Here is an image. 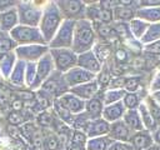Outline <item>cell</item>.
Masks as SVG:
<instances>
[{"instance_id": "6da1fadb", "label": "cell", "mask_w": 160, "mask_h": 150, "mask_svg": "<svg viewBox=\"0 0 160 150\" xmlns=\"http://www.w3.org/2000/svg\"><path fill=\"white\" fill-rule=\"evenodd\" d=\"M95 44H96V32L94 24L88 19L75 21L71 50L79 55L85 51L92 50Z\"/></svg>"}, {"instance_id": "7a4b0ae2", "label": "cell", "mask_w": 160, "mask_h": 150, "mask_svg": "<svg viewBox=\"0 0 160 150\" xmlns=\"http://www.w3.org/2000/svg\"><path fill=\"white\" fill-rule=\"evenodd\" d=\"M64 18L56 5L55 1H48L45 2L42 8V15L39 24V30L45 40V42L49 45L56 31L59 30L60 25L62 24Z\"/></svg>"}, {"instance_id": "3957f363", "label": "cell", "mask_w": 160, "mask_h": 150, "mask_svg": "<svg viewBox=\"0 0 160 150\" xmlns=\"http://www.w3.org/2000/svg\"><path fill=\"white\" fill-rule=\"evenodd\" d=\"M44 5H45V2L36 4L32 1H19L16 5L19 25L39 28Z\"/></svg>"}, {"instance_id": "277c9868", "label": "cell", "mask_w": 160, "mask_h": 150, "mask_svg": "<svg viewBox=\"0 0 160 150\" xmlns=\"http://www.w3.org/2000/svg\"><path fill=\"white\" fill-rule=\"evenodd\" d=\"M9 34L12 38V40L16 42L18 46H20V45H34V44L48 45L45 42L40 30H39V28L18 25Z\"/></svg>"}, {"instance_id": "5b68a950", "label": "cell", "mask_w": 160, "mask_h": 150, "mask_svg": "<svg viewBox=\"0 0 160 150\" xmlns=\"http://www.w3.org/2000/svg\"><path fill=\"white\" fill-rule=\"evenodd\" d=\"M40 91L42 95L48 96V98H54L59 99L60 96H62L64 94L69 92V86L66 85L64 76L61 72L59 71H54L40 86Z\"/></svg>"}, {"instance_id": "8992f818", "label": "cell", "mask_w": 160, "mask_h": 150, "mask_svg": "<svg viewBox=\"0 0 160 150\" xmlns=\"http://www.w3.org/2000/svg\"><path fill=\"white\" fill-rule=\"evenodd\" d=\"M74 28L75 21L64 20L59 30L49 42V49H71L74 39Z\"/></svg>"}, {"instance_id": "52a82bcc", "label": "cell", "mask_w": 160, "mask_h": 150, "mask_svg": "<svg viewBox=\"0 0 160 150\" xmlns=\"http://www.w3.org/2000/svg\"><path fill=\"white\" fill-rule=\"evenodd\" d=\"M64 20L79 21L86 19V4L80 0H58L55 1Z\"/></svg>"}, {"instance_id": "ba28073f", "label": "cell", "mask_w": 160, "mask_h": 150, "mask_svg": "<svg viewBox=\"0 0 160 150\" xmlns=\"http://www.w3.org/2000/svg\"><path fill=\"white\" fill-rule=\"evenodd\" d=\"M55 70L64 74L78 65V54L71 49H49Z\"/></svg>"}, {"instance_id": "9c48e42d", "label": "cell", "mask_w": 160, "mask_h": 150, "mask_svg": "<svg viewBox=\"0 0 160 150\" xmlns=\"http://www.w3.org/2000/svg\"><path fill=\"white\" fill-rule=\"evenodd\" d=\"M16 59L25 61V62H38L44 55L49 52V46L48 45H20L16 46L14 50Z\"/></svg>"}, {"instance_id": "30bf717a", "label": "cell", "mask_w": 160, "mask_h": 150, "mask_svg": "<svg viewBox=\"0 0 160 150\" xmlns=\"http://www.w3.org/2000/svg\"><path fill=\"white\" fill-rule=\"evenodd\" d=\"M62 76H64V80H65L66 85L69 86V90L71 88L90 82V81L96 79V75H94V74H91V72H89V71H86V70H84L79 66H75V68L70 69L69 71L64 72Z\"/></svg>"}, {"instance_id": "8fae6325", "label": "cell", "mask_w": 160, "mask_h": 150, "mask_svg": "<svg viewBox=\"0 0 160 150\" xmlns=\"http://www.w3.org/2000/svg\"><path fill=\"white\" fill-rule=\"evenodd\" d=\"M55 71V66H54V61L50 55V52H48L46 55H44L38 62H36V80L35 84L32 85V90L35 89H40L41 84Z\"/></svg>"}, {"instance_id": "7c38bea8", "label": "cell", "mask_w": 160, "mask_h": 150, "mask_svg": "<svg viewBox=\"0 0 160 150\" xmlns=\"http://www.w3.org/2000/svg\"><path fill=\"white\" fill-rule=\"evenodd\" d=\"M76 66L81 68V69H84V70H86V71H89L94 75H98L102 69V64L99 61V59L96 58V55L94 54L92 50L79 54Z\"/></svg>"}, {"instance_id": "4fadbf2b", "label": "cell", "mask_w": 160, "mask_h": 150, "mask_svg": "<svg viewBox=\"0 0 160 150\" xmlns=\"http://www.w3.org/2000/svg\"><path fill=\"white\" fill-rule=\"evenodd\" d=\"M69 92L74 94L75 96H78L79 99H81L84 101H88V100L98 96L101 92V89H100L99 84L96 82V80H92L90 82H86V84H82V85L71 88L69 90Z\"/></svg>"}, {"instance_id": "5bb4252c", "label": "cell", "mask_w": 160, "mask_h": 150, "mask_svg": "<svg viewBox=\"0 0 160 150\" xmlns=\"http://www.w3.org/2000/svg\"><path fill=\"white\" fill-rule=\"evenodd\" d=\"M131 134H132V131L128 128V125L121 119V120H118V121L110 124V129H109L108 136L112 141L129 142V139H130Z\"/></svg>"}, {"instance_id": "9a60e30c", "label": "cell", "mask_w": 160, "mask_h": 150, "mask_svg": "<svg viewBox=\"0 0 160 150\" xmlns=\"http://www.w3.org/2000/svg\"><path fill=\"white\" fill-rule=\"evenodd\" d=\"M58 100H59V102H60L71 115H78V114L84 112L85 101L81 100V99H79L78 96H75V95L71 94V92L64 94V95L60 96Z\"/></svg>"}, {"instance_id": "2e32d148", "label": "cell", "mask_w": 160, "mask_h": 150, "mask_svg": "<svg viewBox=\"0 0 160 150\" xmlns=\"http://www.w3.org/2000/svg\"><path fill=\"white\" fill-rule=\"evenodd\" d=\"M139 8V2H134L132 5H119L112 10V18L118 22H129L135 18L136 9Z\"/></svg>"}, {"instance_id": "e0dca14e", "label": "cell", "mask_w": 160, "mask_h": 150, "mask_svg": "<svg viewBox=\"0 0 160 150\" xmlns=\"http://www.w3.org/2000/svg\"><path fill=\"white\" fill-rule=\"evenodd\" d=\"M126 112V109L122 104V101H119V102H114V104H110V105H105L104 109H102V119L106 120L109 124L111 122H115L118 120H121L124 118Z\"/></svg>"}, {"instance_id": "ac0fdd59", "label": "cell", "mask_w": 160, "mask_h": 150, "mask_svg": "<svg viewBox=\"0 0 160 150\" xmlns=\"http://www.w3.org/2000/svg\"><path fill=\"white\" fill-rule=\"evenodd\" d=\"M129 142L131 145H134L135 148H138L139 150H145L149 146H151L154 144V139H152V132H150L146 129H142L140 131H135L131 134Z\"/></svg>"}, {"instance_id": "d6986e66", "label": "cell", "mask_w": 160, "mask_h": 150, "mask_svg": "<svg viewBox=\"0 0 160 150\" xmlns=\"http://www.w3.org/2000/svg\"><path fill=\"white\" fill-rule=\"evenodd\" d=\"M102 109H104V102H102L101 92H100L98 96H95V98L85 101L84 112H85V115L90 120H96V119H100L102 116Z\"/></svg>"}, {"instance_id": "ffe728a7", "label": "cell", "mask_w": 160, "mask_h": 150, "mask_svg": "<svg viewBox=\"0 0 160 150\" xmlns=\"http://www.w3.org/2000/svg\"><path fill=\"white\" fill-rule=\"evenodd\" d=\"M109 129H110V124L106 120H104L102 118H100L96 120H90L85 134L88 135L89 139L99 138V136H106L109 134Z\"/></svg>"}, {"instance_id": "44dd1931", "label": "cell", "mask_w": 160, "mask_h": 150, "mask_svg": "<svg viewBox=\"0 0 160 150\" xmlns=\"http://www.w3.org/2000/svg\"><path fill=\"white\" fill-rule=\"evenodd\" d=\"M19 25L18 10L16 8H11L0 12V30L2 32H10L14 28Z\"/></svg>"}, {"instance_id": "7402d4cb", "label": "cell", "mask_w": 160, "mask_h": 150, "mask_svg": "<svg viewBox=\"0 0 160 150\" xmlns=\"http://www.w3.org/2000/svg\"><path fill=\"white\" fill-rule=\"evenodd\" d=\"M135 18L148 22H160V6H140L136 9Z\"/></svg>"}, {"instance_id": "603a6c76", "label": "cell", "mask_w": 160, "mask_h": 150, "mask_svg": "<svg viewBox=\"0 0 160 150\" xmlns=\"http://www.w3.org/2000/svg\"><path fill=\"white\" fill-rule=\"evenodd\" d=\"M25 69H26V62L18 60L9 76L10 82L16 86H25Z\"/></svg>"}, {"instance_id": "cb8c5ba5", "label": "cell", "mask_w": 160, "mask_h": 150, "mask_svg": "<svg viewBox=\"0 0 160 150\" xmlns=\"http://www.w3.org/2000/svg\"><path fill=\"white\" fill-rule=\"evenodd\" d=\"M122 121L128 125V128L132 132L140 131L144 129V125H142V121H141V118H140V114L138 110H126V112L122 118Z\"/></svg>"}, {"instance_id": "d4e9b609", "label": "cell", "mask_w": 160, "mask_h": 150, "mask_svg": "<svg viewBox=\"0 0 160 150\" xmlns=\"http://www.w3.org/2000/svg\"><path fill=\"white\" fill-rule=\"evenodd\" d=\"M16 61H18V59H16V55L14 51L0 56V74L2 75V78L9 79Z\"/></svg>"}, {"instance_id": "484cf974", "label": "cell", "mask_w": 160, "mask_h": 150, "mask_svg": "<svg viewBox=\"0 0 160 150\" xmlns=\"http://www.w3.org/2000/svg\"><path fill=\"white\" fill-rule=\"evenodd\" d=\"M138 111H139V114H140V118H141V121H142L144 129L149 130L150 132H154V131H155V129L158 128V124L155 122L154 118L151 116V114H150V111H149L148 106L145 105L144 100H142V102L140 104V106H139Z\"/></svg>"}, {"instance_id": "4316f807", "label": "cell", "mask_w": 160, "mask_h": 150, "mask_svg": "<svg viewBox=\"0 0 160 150\" xmlns=\"http://www.w3.org/2000/svg\"><path fill=\"white\" fill-rule=\"evenodd\" d=\"M125 92L126 91L124 89H105V90H102L101 91V99H102L104 106L121 101Z\"/></svg>"}, {"instance_id": "83f0119b", "label": "cell", "mask_w": 160, "mask_h": 150, "mask_svg": "<svg viewBox=\"0 0 160 150\" xmlns=\"http://www.w3.org/2000/svg\"><path fill=\"white\" fill-rule=\"evenodd\" d=\"M149 25H150V24H148V22H145V21H142V20H140V19H138V18H134L131 21H129V29H130L131 36H132L135 40L140 41V39L142 38V35H144L145 31L148 30Z\"/></svg>"}, {"instance_id": "f1b7e54d", "label": "cell", "mask_w": 160, "mask_h": 150, "mask_svg": "<svg viewBox=\"0 0 160 150\" xmlns=\"http://www.w3.org/2000/svg\"><path fill=\"white\" fill-rule=\"evenodd\" d=\"M159 40H160V22H155V24L149 25L148 30L140 39V44L144 46V45H148V44H151Z\"/></svg>"}, {"instance_id": "f546056e", "label": "cell", "mask_w": 160, "mask_h": 150, "mask_svg": "<svg viewBox=\"0 0 160 150\" xmlns=\"http://www.w3.org/2000/svg\"><path fill=\"white\" fill-rule=\"evenodd\" d=\"M111 142L112 140L108 135L99 136V138H91V139H88L85 150H108Z\"/></svg>"}, {"instance_id": "4dcf8cb0", "label": "cell", "mask_w": 160, "mask_h": 150, "mask_svg": "<svg viewBox=\"0 0 160 150\" xmlns=\"http://www.w3.org/2000/svg\"><path fill=\"white\" fill-rule=\"evenodd\" d=\"M142 100L144 96H141L139 92H125L121 101L126 110H138Z\"/></svg>"}, {"instance_id": "1f68e13d", "label": "cell", "mask_w": 160, "mask_h": 150, "mask_svg": "<svg viewBox=\"0 0 160 150\" xmlns=\"http://www.w3.org/2000/svg\"><path fill=\"white\" fill-rule=\"evenodd\" d=\"M16 46V42L12 40L9 32H0V56L12 52Z\"/></svg>"}, {"instance_id": "d6a6232c", "label": "cell", "mask_w": 160, "mask_h": 150, "mask_svg": "<svg viewBox=\"0 0 160 150\" xmlns=\"http://www.w3.org/2000/svg\"><path fill=\"white\" fill-rule=\"evenodd\" d=\"M92 51H94V54L96 55V58L99 59V61L101 64H104L110 58V55L112 52L111 48L108 44H100V42L95 44V46L92 48Z\"/></svg>"}, {"instance_id": "836d02e7", "label": "cell", "mask_w": 160, "mask_h": 150, "mask_svg": "<svg viewBox=\"0 0 160 150\" xmlns=\"http://www.w3.org/2000/svg\"><path fill=\"white\" fill-rule=\"evenodd\" d=\"M144 102H145V105L148 106V109H149L151 116L154 118L155 122H156L158 125H160V106L154 101V99L150 96V94H148V95L144 98Z\"/></svg>"}, {"instance_id": "e575fe53", "label": "cell", "mask_w": 160, "mask_h": 150, "mask_svg": "<svg viewBox=\"0 0 160 150\" xmlns=\"http://www.w3.org/2000/svg\"><path fill=\"white\" fill-rule=\"evenodd\" d=\"M36 80V62H26L25 69V86L29 89L32 88Z\"/></svg>"}, {"instance_id": "d590c367", "label": "cell", "mask_w": 160, "mask_h": 150, "mask_svg": "<svg viewBox=\"0 0 160 150\" xmlns=\"http://www.w3.org/2000/svg\"><path fill=\"white\" fill-rule=\"evenodd\" d=\"M90 122V119L85 115V112H81V114H78V115H74V120H72V126L75 130H79V131H86V128Z\"/></svg>"}, {"instance_id": "8d00e7d4", "label": "cell", "mask_w": 160, "mask_h": 150, "mask_svg": "<svg viewBox=\"0 0 160 150\" xmlns=\"http://www.w3.org/2000/svg\"><path fill=\"white\" fill-rule=\"evenodd\" d=\"M141 78L140 76H125V85L124 90L126 92H138V89L140 88Z\"/></svg>"}, {"instance_id": "74e56055", "label": "cell", "mask_w": 160, "mask_h": 150, "mask_svg": "<svg viewBox=\"0 0 160 150\" xmlns=\"http://www.w3.org/2000/svg\"><path fill=\"white\" fill-rule=\"evenodd\" d=\"M88 135L84 132V131H79V130H75L74 134H72V145L79 148L80 150H85V146H86V141H88Z\"/></svg>"}, {"instance_id": "f35d334b", "label": "cell", "mask_w": 160, "mask_h": 150, "mask_svg": "<svg viewBox=\"0 0 160 150\" xmlns=\"http://www.w3.org/2000/svg\"><path fill=\"white\" fill-rule=\"evenodd\" d=\"M95 80H96V82L99 84L100 89L106 88V86H109V84H110V81H111L110 72L106 71V69H101V71L96 75V79H95Z\"/></svg>"}, {"instance_id": "ab89813d", "label": "cell", "mask_w": 160, "mask_h": 150, "mask_svg": "<svg viewBox=\"0 0 160 150\" xmlns=\"http://www.w3.org/2000/svg\"><path fill=\"white\" fill-rule=\"evenodd\" d=\"M44 145H45V149H46V150H58V148H59V140H58L56 136L49 135V136L45 139Z\"/></svg>"}, {"instance_id": "60d3db41", "label": "cell", "mask_w": 160, "mask_h": 150, "mask_svg": "<svg viewBox=\"0 0 160 150\" xmlns=\"http://www.w3.org/2000/svg\"><path fill=\"white\" fill-rule=\"evenodd\" d=\"M142 48H144V50L148 54L160 56V40L159 41H155V42H151V44H148V45H144Z\"/></svg>"}, {"instance_id": "b9f144b4", "label": "cell", "mask_w": 160, "mask_h": 150, "mask_svg": "<svg viewBox=\"0 0 160 150\" xmlns=\"http://www.w3.org/2000/svg\"><path fill=\"white\" fill-rule=\"evenodd\" d=\"M150 92H154V91H159L160 90V70H158L154 75H152V79L150 81V88H149Z\"/></svg>"}, {"instance_id": "7bdbcfd3", "label": "cell", "mask_w": 160, "mask_h": 150, "mask_svg": "<svg viewBox=\"0 0 160 150\" xmlns=\"http://www.w3.org/2000/svg\"><path fill=\"white\" fill-rule=\"evenodd\" d=\"M19 1H14V0H0V12L9 10L11 8H16Z\"/></svg>"}, {"instance_id": "ee69618b", "label": "cell", "mask_w": 160, "mask_h": 150, "mask_svg": "<svg viewBox=\"0 0 160 150\" xmlns=\"http://www.w3.org/2000/svg\"><path fill=\"white\" fill-rule=\"evenodd\" d=\"M9 121H10L11 124L18 125V124H20V122L22 121V118H21V115H20L19 111H14V112H11V114L9 115Z\"/></svg>"}, {"instance_id": "f6af8a7d", "label": "cell", "mask_w": 160, "mask_h": 150, "mask_svg": "<svg viewBox=\"0 0 160 150\" xmlns=\"http://www.w3.org/2000/svg\"><path fill=\"white\" fill-rule=\"evenodd\" d=\"M115 59L118 60V61H126V59H128V51L125 50V49H118L116 50V52H115Z\"/></svg>"}, {"instance_id": "bcb514c9", "label": "cell", "mask_w": 160, "mask_h": 150, "mask_svg": "<svg viewBox=\"0 0 160 150\" xmlns=\"http://www.w3.org/2000/svg\"><path fill=\"white\" fill-rule=\"evenodd\" d=\"M152 139H154V142L155 144H159L160 145V125H158V128L152 132Z\"/></svg>"}, {"instance_id": "7dc6e473", "label": "cell", "mask_w": 160, "mask_h": 150, "mask_svg": "<svg viewBox=\"0 0 160 150\" xmlns=\"http://www.w3.org/2000/svg\"><path fill=\"white\" fill-rule=\"evenodd\" d=\"M120 150H139L138 148H135L134 145H131L130 142H122Z\"/></svg>"}, {"instance_id": "c3c4849f", "label": "cell", "mask_w": 160, "mask_h": 150, "mask_svg": "<svg viewBox=\"0 0 160 150\" xmlns=\"http://www.w3.org/2000/svg\"><path fill=\"white\" fill-rule=\"evenodd\" d=\"M150 96L154 99V101L160 106V90L159 91H154V92H149Z\"/></svg>"}, {"instance_id": "681fc988", "label": "cell", "mask_w": 160, "mask_h": 150, "mask_svg": "<svg viewBox=\"0 0 160 150\" xmlns=\"http://www.w3.org/2000/svg\"><path fill=\"white\" fill-rule=\"evenodd\" d=\"M145 150H160V145L154 142L151 146H149V148H148V149H145Z\"/></svg>"}, {"instance_id": "f907efd6", "label": "cell", "mask_w": 160, "mask_h": 150, "mask_svg": "<svg viewBox=\"0 0 160 150\" xmlns=\"http://www.w3.org/2000/svg\"><path fill=\"white\" fill-rule=\"evenodd\" d=\"M0 32H1V30H0Z\"/></svg>"}]
</instances>
